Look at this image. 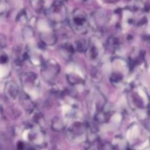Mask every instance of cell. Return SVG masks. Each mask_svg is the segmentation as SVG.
I'll list each match as a JSON object with an SVG mask.
<instances>
[{
    "instance_id": "20",
    "label": "cell",
    "mask_w": 150,
    "mask_h": 150,
    "mask_svg": "<svg viewBox=\"0 0 150 150\" xmlns=\"http://www.w3.org/2000/svg\"><path fill=\"white\" fill-rule=\"evenodd\" d=\"M2 117H3V109L1 105H0V120L2 119Z\"/></svg>"
},
{
    "instance_id": "12",
    "label": "cell",
    "mask_w": 150,
    "mask_h": 150,
    "mask_svg": "<svg viewBox=\"0 0 150 150\" xmlns=\"http://www.w3.org/2000/svg\"><path fill=\"white\" fill-rule=\"evenodd\" d=\"M88 46H89V42H86L84 39L79 40L76 42L75 49L79 52H83V51H86Z\"/></svg>"
},
{
    "instance_id": "3",
    "label": "cell",
    "mask_w": 150,
    "mask_h": 150,
    "mask_svg": "<svg viewBox=\"0 0 150 150\" xmlns=\"http://www.w3.org/2000/svg\"><path fill=\"white\" fill-rule=\"evenodd\" d=\"M70 23L75 32L79 34L86 33L89 29V20L87 16L81 10H75L70 18Z\"/></svg>"
},
{
    "instance_id": "11",
    "label": "cell",
    "mask_w": 150,
    "mask_h": 150,
    "mask_svg": "<svg viewBox=\"0 0 150 150\" xmlns=\"http://www.w3.org/2000/svg\"><path fill=\"white\" fill-rule=\"evenodd\" d=\"M65 125H64V121L60 117H54L53 119L52 122H51V129L54 130V131H62L64 130Z\"/></svg>"
},
{
    "instance_id": "2",
    "label": "cell",
    "mask_w": 150,
    "mask_h": 150,
    "mask_svg": "<svg viewBox=\"0 0 150 150\" xmlns=\"http://www.w3.org/2000/svg\"><path fill=\"white\" fill-rule=\"evenodd\" d=\"M46 15L51 23H62L67 16V8L62 1L57 0L47 10Z\"/></svg>"
},
{
    "instance_id": "4",
    "label": "cell",
    "mask_w": 150,
    "mask_h": 150,
    "mask_svg": "<svg viewBox=\"0 0 150 150\" xmlns=\"http://www.w3.org/2000/svg\"><path fill=\"white\" fill-rule=\"evenodd\" d=\"M60 71L59 64L54 59H49L44 62L41 69V75L45 81H52Z\"/></svg>"
},
{
    "instance_id": "16",
    "label": "cell",
    "mask_w": 150,
    "mask_h": 150,
    "mask_svg": "<svg viewBox=\"0 0 150 150\" xmlns=\"http://www.w3.org/2000/svg\"><path fill=\"white\" fill-rule=\"evenodd\" d=\"M17 21H18L21 23H25L27 21V14L25 10H23L18 13L17 16Z\"/></svg>"
},
{
    "instance_id": "18",
    "label": "cell",
    "mask_w": 150,
    "mask_h": 150,
    "mask_svg": "<svg viewBox=\"0 0 150 150\" xmlns=\"http://www.w3.org/2000/svg\"><path fill=\"white\" fill-rule=\"evenodd\" d=\"M7 38L2 34H0V48H3L7 45Z\"/></svg>"
},
{
    "instance_id": "6",
    "label": "cell",
    "mask_w": 150,
    "mask_h": 150,
    "mask_svg": "<svg viewBox=\"0 0 150 150\" xmlns=\"http://www.w3.org/2000/svg\"><path fill=\"white\" fill-rule=\"evenodd\" d=\"M88 130V126L86 123L82 122H75L68 128V135L70 139L79 141L83 137Z\"/></svg>"
},
{
    "instance_id": "8",
    "label": "cell",
    "mask_w": 150,
    "mask_h": 150,
    "mask_svg": "<svg viewBox=\"0 0 150 150\" xmlns=\"http://www.w3.org/2000/svg\"><path fill=\"white\" fill-rule=\"evenodd\" d=\"M19 88L13 81H9L4 86V95L10 100H15L19 96Z\"/></svg>"
},
{
    "instance_id": "15",
    "label": "cell",
    "mask_w": 150,
    "mask_h": 150,
    "mask_svg": "<svg viewBox=\"0 0 150 150\" xmlns=\"http://www.w3.org/2000/svg\"><path fill=\"white\" fill-rule=\"evenodd\" d=\"M23 36L25 39H30L34 36V30L30 26H25L23 29Z\"/></svg>"
},
{
    "instance_id": "10",
    "label": "cell",
    "mask_w": 150,
    "mask_h": 150,
    "mask_svg": "<svg viewBox=\"0 0 150 150\" xmlns=\"http://www.w3.org/2000/svg\"><path fill=\"white\" fill-rule=\"evenodd\" d=\"M21 105L26 111H32L34 108L33 103H32V100H31L30 97L28 95L27 93L25 92L22 96H21Z\"/></svg>"
},
{
    "instance_id": "5",
    "label": "cell",
    "mask_w": 150,
    "mask_h": 150,
    "mask_svg": "<svg viewBox=\"0 0 150 150\" xmlns=\"http://www.w3.org/2000/svg\"><path fill=\"white\" fill-rule=\"evenodd\" d=\"M86 51L92 61H98L103 54V46L98 38H92L89 42V46Z\"/></svg>"
},
{
    "instance_id": "9",
    "label": "cell",
    "mask_w": 150,
    "mask_h": 150,
    "mask_svg": "<svg viewBox=\"0 0 150 150\" xmlns=\"http://www.w3.org/2000/svg\"><path fill=\"white\" fill-rule=\"evenodd\" d=\"M40 39L42 42H43L45 45H52L55 44L57 42V37L54 33L50 32H42L40 35Z\"/></svg>"
},
{
    "instance_id": "14",
    "label": "cell",
    "mask_w": 150,
    "mask_h": 150,
    "mask_svg": "<svg viewBox=\"0 0 150 150\" xmlns=\"http://www.w3.org/2000/svg\"><path fill=\"white\" fill-rule=\"evenodd\" d=\"M30 4L32 8L37 12L42 11L44 7V0H30Z\"/></svg>"
},
{
    "instance_id": "17",
    "label": "cell",
    "mask_w": 150,
    "mask_h": 150,
    "mask_svg": "<svg viewBox=\"0 0 150 150\" xmlns=\"http://www.w3.org/2000/svg\"><path fill=\"white\" fill-rule=\"evenodd\" d=\"M7 9V0H0V16L4 14Z\"/></svg>"
},
{
    "instance_id": "7",
    "label": "cell",
    "mask_w": 150,
    "mask_h": 150,
    "mask_svg": "<svg viewBox=\"0 0 150 150\" xmlns=\"http://www.w3.org/2000/svg\"><path fill=\"white\" fill-rule=\"evenodd\" d=\"M21 83L26 93L35 91L39 86L38 76L34 73H25L21 76Z\"/></svg>"
},
{
    "instance_id": "19",
    "label": "cell",
    "mask_w": 150,
    "mask_h": 150,
    "mask_svg": "<svg viewBox=\"0 0 150 150\" xmlns=\"http://www.w3.org/2000/svg\"><path fill=\"white\" fill-rule=\"evenodd\" d=\"M104 2L108 3V4H111V3H115L117 1H118L119 0H103Z\"/></svg>"
},
{
    "instance_id": "1",
    "label": "cell",
    "mask_w": 150,
    "mask_h": 150,
    "mask_svg": "<svg viewBox=\"0 0 150 150\" xmlns=\"http://www.w3.org/2000/svg\"><path fill=\"white\" fill-rule=\"evenodd\" d=\"M130 103L136 109H144L150 106L149 98L146 89L142 86L133 88L129 96Z\"/></svg>"
},
{
    "instance_id": "13",
    "label": "cell",
    "mask_w": 150,
    "mask_h": 150,
    "mask_svg": "<svg viewBox=\"0 0 150 150\" xmlns=\"http://www.w3.org/2000/svg\"><path fill=\"white\" fill-rule=\"evenodd\" d=\"M67 80H68L69 83L71 85H77L79 83H81L83 82V79L81 77L77 74L75 73H70V74L67 75Z\"/></svg>"
}]
</instances>
